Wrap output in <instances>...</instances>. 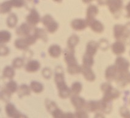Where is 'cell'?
Instances as JSON below:
<instances>
[{"mask_svg":"<svg viewBox=\"0 0 130 118\" xmlns=\"http://www.w3.org/2000/svg\"><path fill=\"white\" fill-rule=\"evenodd\" d=\"M54 80L59 90V95L60 97L62 98L69 97L72 92L65 82L64 74L62 68L60 66H57L56 68Z\"/></svg>","mask_w":130,"mask_h":118,"instance_id":"cell-1","label":"cell"},{"mask_svg":"<svg viewBox=\"0 0 130 118\" xmlns=\"http://www.w3.org/2000/svg\"><path fill=\"white\" fill-rule=\"evenodd\" d=\"M42 22L43 25L46 27L48 32L53 33H54L58 28V23L54 20L50 15H46L42 18Z\"/></svg>","mask_w":130,"mask_h":118,"instance_id":"cell-2","label":"cell"},{"mask_svg":"<svg viewBox=\"0 0 130 118\" xmlns=\"http://www.w3.org/2000/svg\"><path fill=\"white\" fill-rule=\"evenodd\" d=\"M64 58L68 66H73L77 65L76 59L75 57L74 49L68 48L64 52Z\"/></svg>","mask_w":130,"mask_h":118,"instance_id":"cell-3","label":"cell"},{"mask_svg":"<svg viewBox=\"0 0 130 118\" xmlns=\"http://www.w3.org/2000/svg\"><path fill=\"white\" fill-rule=\"evenodd\" d=\"M40 20V15L35 9H31L30 13L26 17L27 22L31 26H35V25L39 23Z\"/></svg>","mask_w":130,"mask_h":118,"instance_id":"cell-4","label":"cell"},{"mask_svg":"<svg viewBox=\"0 0 130 118\" xmlns=\"http://www.w3.org/2000/svg\"><path fill=\"white\" fill-rule=\"evenodd\" d=\"M32 26L30 25L28 23H23L18 27L16 30L17 34L19 36H27L29 35L31 31V27Z\"/></svg>","mask_w":130,"mask_h":118,"instance_id":"cell-5","label":"cell"},{"mask_svg":"<svg viewBox=\"0 0 130 118\" xmlns=\"http://www.w3.org/2000/svg\"><path fill=\"white\" fill-rule=\"evenodd\" d=\"M40 64L37 60H30L25 66L26 70L29 73L36 72L40 68Z\"/></svg>","mask_w":130,"mask_h":118,"instance_id":"cell-6","label":"cell"},{"mask_svg":"<svg viewBox=\"0 0 130 118\" xmlns=\"http://www.w3.org/2000/svg\"><path fill=\"white\" fill-rule=\"evenodd\" d=\"M71 102H72V105L76 108L77 110H80L84 107L85 105V101L81 97L79 96H77L76 95H74L72 98H71Z\"/></svg>","mask_w":130,"mask_h":118,"instance_id":"cell-7","label":"cell"},{"mask_svg":"<svg viewBox=\"0 0 130 118\" xmlns=\"http://www.w3.org/2000/svg\"><path fill=\"white\" fill-rule=\"evenodd\" d=\"M6 112L7 116L11 118H15L20 114L15 106L12 103H8L6 107Z\"/></svg>","mask_w":130,"mask_h":118,"instance_id":"cell-8","label":"cell"},{"mask_svg":"<svg viewBox=\"0 0 130 118\" xmlns=\"http://www.w3.org/2000/svg\"><path fill=\"white\" fill-rule=\"evenodd\" d=\"M72 28L75 30H82L86 28L85 21L83 19H75L71 23Z\"/></svg>","mask_w":130,"mask_h":118,"instance_id":"cell-9","label":"cell"},{"mask_svg":"<svg viewBox=\"0 0 130 118\" xmlns=\"http://www.w3.org/2000/svg\"><path fill=\"white\" fill-rule=\"evenodd\" d=\"M62 50L61 48H60L59 46L58 45H52L50 47L49 49H48V53L52 57L54 58H57L59 56H60L61 54Z\"/></svg>","mask_w":130,"mask_h":118,"instance_id":"cell-10","label":"cell"},{"mask_svg":"<svg viewBox=\"0 0 130 118\" xmlns=\"http://www.w3.org/2000/svg\"><path fill=\"white\" fill-rule=\"evenodd\" d=\"M15 46L17 49L20 50H25L28 48V47L29 46L28 43H27L26 40L25 38H19L17 39L14 43Z\"/></svg>","mask_w":130,"mask_h":118,"instance_id":"cell-11","label":"cell"},{"mask_svg":"<svg viewBox=\"0 0 130 118\" xmlns=\"http://www.w3.org/2000/svg\"><path fill=\"white\" fill-rule=\"evenodd\" d=\"M30 93H31V88L26 84H23L19 87L18 90V94H19V97L30 95Z\"/></svg>","mask_w":130,"mask_h":118,"instance_id":"cell-12","label":"cell"},{"mask_svg":"<svg viewBox=\"0 0 130 118\" xmlns=\"http://www.w3.org/2000/svg\"><path fill=\"white\" fill-rule=\"evenodd\" d=\"M13 68H14L10 66H6L4 68L3 73V76L4 78L8 79L13 78L15 75V71Z\"/></svg>","mask_w":130,"mask_h":118,"instance_id":"cell-13","label":"cell"},{"mask_svg":"<svg viewBox=\"0 0 130 118\" xmlns=\"http://www.w3.org/2000/svg\"><path fill=\"white\" fill-rule=\"evenodd\" d=\"M30 88L35 93H40L43 90V86L40 82L37 81H32L30 84Z\"/></svg>","mask_w":130,"mask_h":118,"instance_id":"cell-14","label":"cell"},{"mask_svg":"<svg viewBox=\"0 0 130 118\" xmlns=\"http://www.w3.org/2000/svg\"><path fill=\"white\" fill-rule=\"evenodd\" d=\"M4 89L10 94H12L17 90V84L14 81H10L7 83Z\"/></svg>","mask_w":130,"mask_h":118,"instance_id":"cell-15","label":"cell"},{"mask_svg":"<svg viewBox=\"0 0 130 118\" xmlns=\"http://www.w3.org/2000/svg\"><path fill=\"white\" fill-rule=\"evenodd\" d=\"M34 34L37 39L40 38L44 41H47V35L44 30L41 28H36L34 30Z\"/></svg>","mask_w":130,"mask_h":118,"instance_id":"cell-16","label":"cell"},{"mask_svg":"<svg viewBox=\"0 0 130 118\" xmlns=\"http://www.w3.org/2000/svg\"><path fill=\"white\" fill-rule=\"evenodd\" d=\"M12 4L10 1H7L1 4L0 6V12L1 14H6L9 13L11 10L12 7Z\"/></svg>","mask_w":130,"mask_h":118,"instance_id":"cell-17","label":"cell"},{"mask_svg":"<svg viewBox=\"0 0 130 118\" xmlns=\"http://www.w3.org/2000/svg\"><path fill=\"white\" fill-rule=\"evenodd\" d=\"M17 17L15 14H11L7 19V25L9 28H13L17 23Z\"/></svg>","mask_w":130,"mask_h":118,"instance_id":"cell-18","label":"cell"},{"mask_svg":"<svg viewBox=\"0 0 130 118\" xmlns=\"http://www.w3.org/2000/svg\"><path fill=\"white\" fill-rule=\"evenodd\" d=\"M79 42V38L76 34H73V35L71 36L68 39L67 44L68 48H71V49H74L75 47L76 46L77 44Z\"/></svg>","mask_w":130,"mask_h":118,"instance_id":"cell-19","label":"cell"},{"mask_svg":"<svg viewBox=\"0 0 130 118\" xmlns=\"http://www.w3.org/2000/svg\"><path fill=\"white\" fill-rule=\"evenodd\" d=\"M11 34L7 31H1L0 33V43L1 44L6 43L10 40Z\"/></svg>","mask_w":130,"mask_h":118,"instance_id":"cell-20","label":"cell"},{"mask_svg":"<svg viewBox=\"0 0 130 118\" xmlns=\"http://www.w3.org/2000/svg\"><path fill=\"white\" fill-rule=\"evenodd\" d=\"M81 90H82V85H81L80 82H75L72 85L71 92H72L74 95L79 94L80 92H81Z\"/></svg>","mask_w":130,"mask_h":118,"instance_id":"cell-21","label":"cell"},{"mask_svg":"<svg viewBox=\"0 0 130 118\" xmlns=\"http://www.w3.org/2000/svg\"><path fill=\"white\" fill-rule=\"evenodd\" d=\"M67 71L71 75H75L81 72V68L78 65H75L68 66Z\"/></svg>","mask_w":130,"mask_h":118,"instance_id":"cell-22","label":"cell"},{"mask_svg":"<svg viewBox=\"0 0 130 118\" xmlns=\"http://www.w3.org/2000/svg\"><path fill=\"white\" fill-rule=\"evenodd\" d=\"M12 65L13 67L15 68H20L24 65V61L22 58H16L13 60Z\"/></svg>","mask_w":130,"mask_h":118,"instance_id":"cell-23","label":"cell"},{"mask_svg":"<svg viewBox=\"0 0 130 118\" xmlns=\"http://www.w3.org/2000/svg\"><path fill=\"white\" fill-rule=\"evenodd\" d=\"M46 107L48 111L50 112L51 113H52L56 108H57L55 103L52 102V101L51 100H48L46 101Z\"/></svg>","mask_w":130,"mask_h":118,"instance_id":"cell-24","label":"cell"},{"mask_svg":"<svg viewBox=\"0 0 130 118\" xmlns=\"http://www.w3.org/2000/svg\"><path fill=\"white\" fill-rule=\"evenodd\" d=\"M51 114L53 118H64L65 114L58 108H56Z\"/></svg>","mask_w":130,"mask_h":118,"instance_id":"cell-25","label":"cell"},{"mask_svg":"<svg viewBox=\"0 0 130 118\" xmlns=\"http://www.w3.org/2000/svg\"><path fill=\"white\" fill-rule=\"evenodd\" d=\"M10 93H9L8 92L6 91L4 89H3L1 92V99L3 100L5 102H7L9 100L10 98Z\"/></svg>","mask_w":130,"mask_h":118,"instance_id":"cell-26","label":"cell"},{"mask_svg":"<svg viewBox=\"0 0 130 118\" xmlns=\"http://www.w3.org/2000/svg\"><path fill=\"white\" fill-rule=\"evenodd\" d=\"M75 116L76 118H88V114H87L86 111L80 110H78V111L75 113Z\"/></svg>","mask_w":130,"mask_h":118,"instance_id":"cell-27","label":"cell"},{"mask_svg":"<svg viewBox=\"0 0 130 118\" xmlns=\"http://www.w3.org/2000/svg\"><path fill=\"white\" fill-rule=\"evenodd\" d=\"M13 6L15 7H22L25 4V0H10Z\"/></svg>","mask_w":130,"mask_h":118,"instance_id":"cell-28","label":"cell"},{"mask_svg":"<svg viewBox=\"0 0 130 118\" xmlns=\"http://www.w3.org/2000/svg\"><path fill=\"white\" fill-rule=\"evenodd\" d=\"M51 69L48 68H45V69H43L42 71V75H43V76L46 79H50L51 76Z\"/></svg>","mask_w":130,"mask_h":118,"instance_id":"cell-29","label":"cell"},{"mask_svg":"<svg viewBox=\"0 0 130 118\" xmlns=\"http://www.w3.org/2000/svg\"><path fill=\"white\" fill-rule=\"evenodd\" d=\"M99 107V105H97L95 102H90L87 105V109L90 111H94L97 109Z\"/></svg>","mask_w":130,"mask_h":118,"instance_id":"cell-30","label":"cell"},{"mask_svg":"<svg viewBox=\"0 0 130 118\" xmlns=\"http://www.w3.org/2000/svg\"><path fill=\"white\" fill-rule=\"evenodd\" d=\"M9 52V50L6 46H1V49H0V54L1 56H6Z\"/></svg>","mask_w":130,"mask_h":118,"instance_id":"cell-31","label":"cell"},{"mask_svg":"<svg viewBox=\"0 0 130 118\" xmlns=\"http://www.w3.org/2000/svg\"><path fill=\"white\" fill-rule=\"evenodd\" d=\"M75 117L76 116L72 113H67L64 115V118H75Z\"/></svg>","mask_w":130,"mask_h":118,"instance_id":"cell-32","label":"cell"},{"mask_svg":"<svg viewBox=\"0 0 130 118\" xmlns=\"http://www.w3.org/2000/svg\"><path fill=\"white\" fill-rule=\"evenodd\" d=\"M15 118H28V117H27L26 116H25V115L20 114H20L18 115Z\"/></svg>","mask_w":130,"mask_h":118,"instance_id":"cell-33","label":"cell"},{"mask_svg":"<svg viewBox=\"0 0 130 118\" xmlns=\"http://www.w3.org/2000/svg\"><path fill=\"white\" fill-rule=\"evenodd\" d=\"M95 118H105L101 114H97L95 116Z\"/></svg>","mask_w":130,"mask_h":118,"instance_id":"cell-34","label":"cell"},{"mask_svg":"<svg viewBox=\"0 0 130 118\" xmlns=\"http://www.w3.org/2000/svg\"><path fill=\"white\" fill-rule=\"evenodd\" d=\"M83 1H84V3H89L90 2V1H92V0H83Z\"/></svg>","mask_w":130,"mask_h":118,"instance_id":"cell-35","label":"cell"},{"mask_svg":"<svg viewBox=\"0 0 130 118\" xmlns=\"http://www.w3.org/2000/svg\"><path fill=\"white\" fill-rule=\"evenodd\" d=\"M54 1H56V2H57V3H60V2H61L62 1V0H54Z\"/></svg>","mask_w":130,"mask_h":118,"instance_id":"cell-36","label":"cell"},{"mask_svg":"<svg viewBox=\"0 0 130 118\" xmlns=\"http://www.w3.org/2000/svg\"><path fill=\"white\" fill-rule=\"evenodd\" d=\"M127 118H130V115H129V116H128V117Z\"/></svg>","mask_w":130,"mask_h":118,"instance_id":"cell-37","label":"cell"}]
</instances>
